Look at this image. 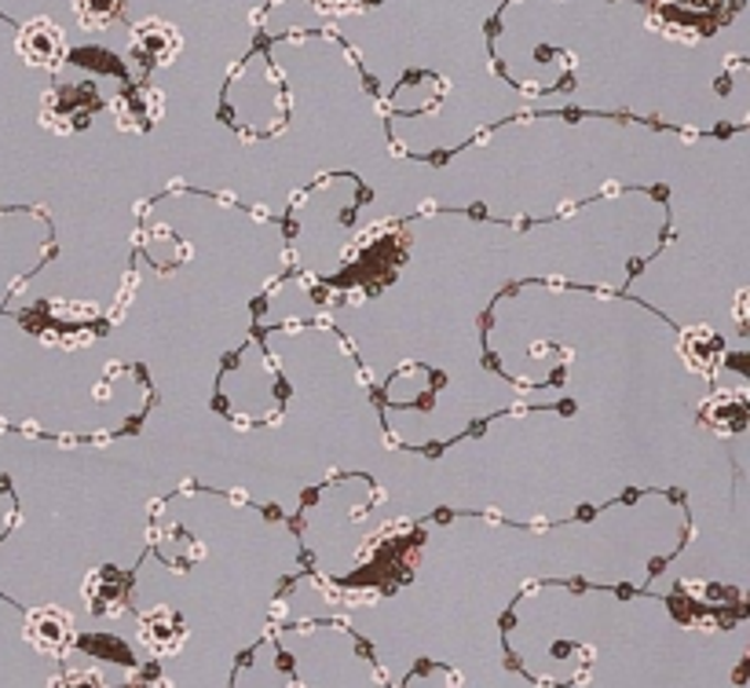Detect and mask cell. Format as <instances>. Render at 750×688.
I'll use <instances>...</instances> for the list:
<instances>
[{
  "label": "cell",
  "instance_id": "obj_2",
  "mask_svg": "<svg viewBox=\"0 0 750 688\" xmlns=\"http://www.w3.org/2000/svg\"><path fill=\"white\" fill-rule=\"evenodd\" d=\"M77 11L85 19V27H103L117 11V0H77Z\"/></svg>",
  "mask_w": 750,
  "mask_h": 688
},
{
  "label": "cell",
  "instance_id": "obj_1",
  "mask_svg": "<svg viewBox=\"0 0 750 688\" xmlns=\"http://www.w3.org/2000/svg\"><path fill=\"white\" fill-rule=\"evenodd\" d=\"M22 52H27L30 63H55L63 55V33L49 22H30L22 30Z\"/></svg>",
  "mask_w": 750,
  "mask_h": 688
},
{
  "label": "cell",
  "instance_id": "obj_3",
  "mask_svg": "<svg viewBox=\"0 0 750 688\" xmlns=\"http://www.w3.org/2000/svg\"><path fill=\"white\" fill-rule=\"evenodd\" d=\"M158 620H169V623H172V634H176V637H183V626H180V620H176L172 612H158ZM161 634H166V626H161V629L144 626V637L150 641V645H158V637H161Z\"/></svg>",
  "mask_w": 750,
  "mask_h": 688
}]
</instances>
